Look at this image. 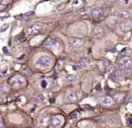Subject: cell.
<instances>
[{"instance_id": "6da1fadb", "label": "cell", "mask_w": 132, "mask_h": 128, "mask_svg": "<svg viewBox=\"0 0 132 128\" xmlns=\"http://www.w3.org/2000/svg\"><path fill=\"white\" fill-rule=\"evenodd\" d=\"M52 58L49 56H43L35 63V67L38 70H45L52 65Z\"/></svg>"}, {"instance_id": "7a4b0ae2", "label": "cell", "mask_w": 132, "mask_h": 128, "mask_svg": "<svg viewBox=\"0 0 132 128\" xmlns=\"http://www.w3.org/2000/svg\"><path fill=\"white\" fill-rule=\"evenodd\" d=\"M119 66H120V69H121L122 73L125 76H128L131 74L132 68V61L130 58L125 57V58L121 59L119 63Z\"/></svg>"}, {"instance_id": "3957f363", "label": "cell", "mask_w": 132, "mask_h": 128, "mask_svg": "<svg viewBox=\"0 0 132 128\" xmlns=\"http://www.w3.org/2000/svg\"><path fill=\"white\" fill-rule=\"evenodd\" d=\"M9 83H10V84H11V86L12 87H14V88H20V87L24 86V84L26 83V80L22 76L15 75L14 76H12L10 79Z\"/></svg>"}, {"instance_id": "277c9868", "label": "cell", "mask_w": 132, "mask_h": 128, "mask_svg": "<svg viewBox=\"0 0 132 128\" xmlns=\"http://www.w3.org/2000/svg\"><path fill=\"white\" fill-rule=\"evenodd\" d=\"M106 12V9L104 7L101 6V7H95L91 9L90 14L94 18H101L102 17Z\"/></svg>"}, {"instance_id": "5b68a950", "label": "cell", "mask_w": 132, "mask_h": 128, "mask_svg": "<svg viewBox=\"0 0 132 128\" xmlns=\"http://www.w3.org/2000/svg\"><path fill=\"white\" fill-rule=\"evenodd\" d=\"M43 29V25L40 23H36L34 24L26 29V32L28 35H35L41 32Z\"/></svg>"}, {"instance_id": "8992f818", "label": "cell", "mask_w": 132, "mask_h": 128, "mask_svg": "<svg viewBox=\"0 0 132 128\" xmlns=\"http://www.w3.org/2000/svg\"><path fill=\"white\" fill-rule=\"evenodd\" d=\"M105 35V29L102 25H97L94 30V36L96 39H101Z\"/></svg>"}, {"instance_id": "52a82bcc", "label": "cell", "mask_w": 132, "mask_h": 128, "mask_svg": "<svg viewBox=\"0 0 132 128\" xmlns=\"http://www.w3.org/2000/svg\"><path fill=\"white\" fill-rule=\"evenodd\" d=\"M68 42L73 48H80L84 45V40L78 38H69Z\"/></svg>"}, {"instance_id": "ba28073f", "label": "cell", "mask_w": 132, "mask_h": 128, "mask_svg": "<svg viewBox=\"0 0 132 128\" xmlns=\"http://www.w3.org/2000/svg\"><path fill=\"white\" fill-rule=\"evenodd\" d=\"M43 46L45 47L50 48L51 49H58L60 43L57 40H56L54 39H49L43 43Z\"/></svg>"}, {"instance_id": "9c48e42d", "label": "cell", "mask_w": 132, "mask_h": 128, "mask_svg": "<svg viewBox=\"0 0 132 128\" xmlns=\"http://www.w3.org/2000/svg\"><path fill=\"white\" fill-rule=\"evenodd\" d=\"M63 124V118L59 116L51 117L50 126L52 128H58Z\"/></svg>"}, {"instance_id": "30bf717a", "label": "cell", "mask_w": 132, "mask_h": 128, "mask_svg": "<svg viewBox=\"0 0 132 128\" xmlns=\"http://www.w3.org/2000/svg\"><path fill=\"white\" fill-rule=\"evenodd\" d=\"M131 22L128 19H124L120 22V29L122 32H128L131 29Z\"/></svg>"}, {"instance_id": "8fae6325", "label": "cell", "mask_w": 132, "mask_h": 128, "mask_svg": "<svg viewBox=\"0 0 132 128\" xmlns=\"http://www.w3.org/2000/svg\"><path fill=\"white\" fill-rule=\"evenodd\" d=\"M115 15L122 19H128L131 16V13L128 10H120L115 13Z\"/></svg>"}, {"instance_id": "7c38bea8", "label": "cell", "mask_w": 132, "mask_h": 128, "mask_svg": "<svg viewBox=\"0 0 132 128\" xmlns=\"http://www.w3.org/2000/svg\"><path fill=\"white\" fill-rule=\"evenodd\" d=\"M50 121H51V118L50 117L48 116L43 117L39 121V125L41 128H46L50 124Z\"/></svg>"}, {"instance_id": "4fadbf2b", "label": "cell", "mask_w": 132, "mask_h": 128, "mask_svg": "<svg viewBox=\"0 0 132 128\" xmlns=\"http://www.w3.org/2000/svg\"><path fill=\"white\" fill-rule=\"evenodd\" d=\"M114 102V99L111 98V97H104L100 99V103L104 106H110L113 104Z\"/></svg>"}, {"instance_id": "5bb4252c", "label": "cell", "mask_w": 132, "mask_h": 128, "mask_svg": "<svg viewBox=\"0 0 132 128\" xmlns=\"http://www.w3.org/2000/svg\"><path fill=\"white\" fill-rule=\"evenodd\" d=\"M66 100L69 101H76L77 100V95L74 91H69L66 95Z\"/></svg>"}, {"instance_id": "9a60e30c", "label": "cell", "mask_w": 132, "mask_h": 128, "mask_svg": "<svg viewBox=\"0 0 132 128\" xmlns=\"http://www.w3.org/2000/svg\"><path fill=\"white\" fill-rule=\"evenodd\" d=\"M77 81V76L74 74H70L67 76L66 77V82L68 84H73L75 83Z\"/></svg>"}, {"instance_id": "2e32d148", "label": "cell", "mask_w": 132, "mask_h": 128, "mask_svg": "<svg viewBox=\"0 0 132 128\" xmlns=\"http://www.w3.org/2000/svg\"><path fill=\"white\" fill-rule=\"evenodd\" d=\"M90 59H87V58H83L80 60L79 62V64L82 66V67H86V66H88L90 65Z\"/></svg>"}, {"instance_id": "e0dca14e", "label": "cell", "mask_w": 132, "mask_h": 128, "mask_svg": "<svg viewBox=\"0 0 132 128\" xmlns=\"http://www.w3.org/2000/svg\"><path fill=\"white\" fill-rule=\"evenodd\" d=\"M111 78L112 79V80H118L119 78H120V72L118 71V70H114L112 73H111Z\"/></svg>"}, {"instance_id": "ac0fdd59", "label": "cell", "mask_w": 132, "mask_h": 128, "mask_svg": "<svg viewBox=\"0 0 132 128\" xmlns=\"http://www.w3.org/2000/svg\"><path fill=\"white\" fill-rule=\"evenodd\" d=\"M123 98H124V95L123 94H121V93L117 94V95L114 96V100L116 102H118V103H121L122 101Z\"/></svg>"}, {"instance_id": "d6986e66", "label": "cell", "mask_w": 132, "mask_h": 128, "mask_svg": "<svg viewBox=\"0 0 132 128\" xmlns=\"http://www.w3.org/2000/svg\"><path fill=\"white\" fill-rule=\"evenodd\" d=\"M103 63H104V69H105V70H109V68H110V67H111V63H110L108 60H104V61H103Z\"/></svg>"}, {"instance_id": "ffe728a7", "label": "cell", "mask_w": 132, "mask_h": 128, "mask_svg": "<svg viewBox=\"0 0 132 128\" xmlns=\"http://www.w3.org/2000/svg\"><path fill=\"white\" fill-rule=\"evenodd\" d=\"M78 116H79V114L77 111H75V112H73L70 114V118L71 119H77L78 117Z\"/></svg>"}, {"instance_id": "44dd1931", "label": "cell", "mask_w": 132, "mask_h": 128, "mask_svg": "<svg viewBox=\"0 0 132 128\" xmlns=\"http://www.w3.org/2000/svg\"><path fill=\"white\" fill-rule=\"evenodd\" d=\"M9 27V24H5V25H3L2 26V28H1V32H4Z\"/></svg>"}, {"instance_id": "7402d4cb", "label": "cell", "mask_w": 132, "mask_h": 128, "mask_svg": "<svg viewBox=\"0 0 132 128\" xmlns=\"http://www.w3.org/2000/svg\"><path fill=\"white\" fill-rule=\"evenodd\" d=\"M34 14V12L33 11H29V12H27L25 15H24V17H26V18H28V17H30V16H32V15Z\"/></svg>"}, {"instance_id": "603a6c76", "label": "cell", "mask_w": 132, "mask_h": 128, "mask_svg": "<svg viewBox=\"0 0 132 128\" xmlns=\"http://www.w3.org/2000/svg\"><path fill=\"white\" fill-rule=\"evenodd\" d=\"M41 87H42V88L45 89L47 87V82L46 80H42V82H41Z\"/></svg>"}, {"instance_id": "cb8c5ba5", "label": "cell", "mask_w": 132, "mask_h": 128, "mask_svg": "<svg viewBox=\"0 0 132 128\" xmlns=\"http://www.w3.org/2000/svg\"><path fill=\"white\" fill-rule=\"evenodd\" d=\"M87 8L83 7V8H81L79 9V12H80V13H84L85 12H87Z\"/></svg>"}, {"instance_id": "d4e9b609", "label": "cell", "mask_w": 132, "mask_h": 128, "mask_svg": "<svg viewBox=\"0 0 132 128\" xmlns=\"http://www.w3.org/2000/svg\"><path fill=\"white\" fill-rule=\"evenodd\" d=\"M131 102H132V96H131V97H129L128 98V100H127L126 103H127V104H129V103H131Z\"/></svg>"}]
</instances>
